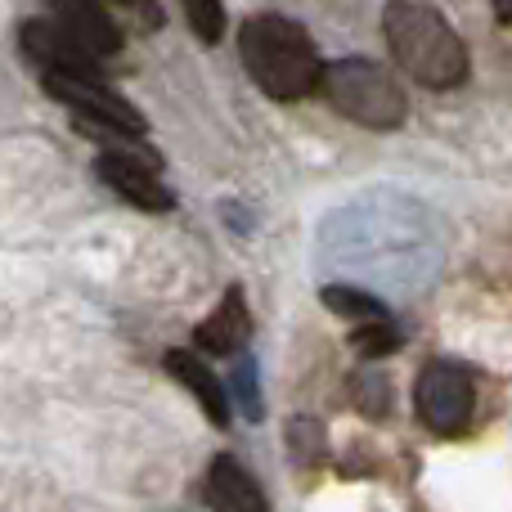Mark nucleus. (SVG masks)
I'll return each mask as SVG.
<instances>
[{
	"label": "nucleus",
	"instance_id": "f257e3e1",
	"mask_svg": "<svg viewBox=\"0 0 512 512\" xmlns=\"http://www.w3.org/2000/svg\"><path fill=\"white\" fill-rule=\"evenodd\" d=\"M243 68L256 86L279 104H297L310 90H319L324 59H319L310 32L288 14H256L239 27Z\"/></svg>",
	"mask_w": 512,
	"mask_h": 512
},
{
	"label": "nucleus",
	"instance_id": "f03ea898",
	"mask_svg": "<svg viewBox=\"0 0 512 512\" xmlns=\"http://www.w3.org/2000/svg\"><path fill=\"white\" fill-rule=\"evenodd\" d=\"M382 36H387V50L396 54V63L418 86L450 90L468 77V45L423 0H387Z\"/></svg>",
	"mask_w": 512,
	"mask_h": 512
},
{
	"label": "nucleus",
	"instance_id": "7ed1b4c3",
	"mask_svg": "<svg viewBox=\"0 0 512 512\" xmlns=\"http://www.w3.org/2000/svg\"><path fill=\"white\" fill-rule=\"evenodd\" d=\"M319 90H324V99L346 122L369 126V131H396L409 117V99H405V90H400V81L373 59L324 63Z\"/></svg>",
	"mask_w": 512,
	"mask_h": 512
},
{
	"label": "nucleus",
	"instance_id": "20e7f679",
	"mask_svg": "<svg viewBox=\"0 0 512 512\" xmlns=\"http://www.w3.org/2000/svg\"><path fill=\"white\" fill-rule=\"evenodd\" d=\"M41 81L86 131L126 135V140H140L144 135V117L113 86H104V77H41Z\"/></svg>",
	"mask_w": 512,
	"mask_h": 512
},
{
	"label": "nucleus",
	"instance_id": "39448f33",
	"mask_svg": "<svg viewBox=\"0 0 512 512\" xmlns=\"http://www.w3.org/2000/svg\"><path fill=\"white\" fill-rule=\"evenodd\" d=\"M414 405H418V418L427 423V432L463 436L472 423V409H477V391H472V378L459 364L436 360L418 373Z\"/></svg>",
	"mask_w": 512,
	"mask_h": 512
},
{
	"label": "nucleus",
	"instance_id": "423d86ee",
	"mask_svg": "<svg viewBox=\"0 0 512 512\" xmlns=\"http://www.w3.org/2000/svg\"><path fill=\"white\" fill-rule=\"evenodd\" d=\"M18 45L41 68V77H104L95 54L77 36L63 32L59 23H50V18H27L18 27Z\"/></svg>",
	"mask_w": 512,
	"mask_h": 512
},
{
	"label": "nucleus",
	"instance_id": "0eeeda50",
	"mask_svg": "<svg viewBox=\"0 0 512 512\" xmlns=\"http://www.w3.org/2000/svg\"><path fill=\"white\" fill-rule=\"evenodd\" d=\"M99 176H104V185L113 189L117 198H126V203L140 207V212H171V207H176L171 189L162 185V176L153 171V162L144 158V153L104 149L99 153Z\"/></svg>",
	"mask_w": 512,
	"mask_h": 512
},
{
	"label": "nucleus",
	"instance_id": "6e6552de",
	"mask_svg": "<svg viewBox=\"0 0 512 512\" xmlns=\"http://www.w3.org/2000/svg\"><path fill=\"white\" fill-rule=\"evenodd\" d=\"M45 9H50V23L77 36L95 59H108V54L122 50V27L113 23L104 0H45Z\"/></svg>",
	"mask_w": 512,
	"mask_h": 512
},
{
	"label": "nucleus",
	"instance_id": "1a4fd4ad",
	"mask_svg": "<svg viewBox=\"0 0 512 512\" xmlns=\"http://www.w3.org/2000/svg\"><path fill=\"white\" fill-rule=\"evenodd\" d=\"M252 337V319H248V301H243V288H230L221 297V306L198 324L194 346L203 355H239Z\"/></svg>",
	"mask_w": 512,
	"mask_h": 512
},
{
	"label": "nucleus",
	"instance_id": "9d476101",
	"mask_svg": "<svg viewBox=\"0 0 512 512\" xmlns=\"http://www.w3.org/2000/svg\"><path fill=\"white\" fill-rule=\"evenodd\" d=\"M207 504L212 512H270L256 477L230 454L212 459V468H207Z\"/></svg>",
	"mask_w": 512,
	"mask_h": 512
},
{
	"label": "nucleus",
	"instance_id": "9b49d317",
	"mask_svg": "<svg viewBox=\"0 0 512 512\" xmlns=\"http://www.w3.org/2000/svg\"><path fill=\"white\" fill-rule=\"evenodd\" d=\"M167 369L185 382L189 396L203 405V414L212 418L216 427H230V391H225L221 382H216V373L198 360V351H171L167 355Z\"/></svg>",
	"mask_w": 512,
	"mask_h": 512
},
{
	"label": "nucleus",
	"instance_id": "f8f14e48",
	"mask_svg": "<svg viewBox=\"0 0 512 512\" xmlns=\"http://www.w3.org/2000/svg\"><path fill=\"white\" fill-rule=\"evenodd\" d=\"M324 306L333 310V315L351 319V328L382 324V319H391V310L382 306L378 297H369V292L351 288V283H328V288H324Z\"/></svg>",
	"mask_w": 512,
	"mask_h": 512
},
{
	"label": "nucleus",
	"instance_id": "ddd939ff",
	"mask_svg": "<svg viewBox=\"0 0 512 512\" xmlns=\"http://www.w3.org/2000/svg\"><path fill=\"white\" fill-rule=\"evenodd\" d=\"M180 5H185L189 27H194V36L203 45H216L225 36V9H221V0H180Z\"/></svg>",
	"mask_w": 512,
	"mask_h": 512
},
{
	"label": "nucleus",
	"instance_id": "4468645a",
	"mask_svg": "<svg viewBox=\"0 0 512 512\" xmlns=\"http://www.w3.org/2000/svg\"><path fill=\"white\" fill-rule=\"evenodd\" d=\"M351 342H355L360 355L378 360V355H391L400 346V328L391 324V319H382V324H364V328H351Z\"/></svg>",
	"mask_w": 512,
	"mask_h": 512
},
{
	"label": "nucleus",
	"instance_id": "2eb2a0df",
	"mask_svg": "<svg viewBox=\"0 0 512 512\" xmlns=\"http://www.w3.org/2000/svg\"><path fill=\"white\" fill-rule=\"evenodd\" d=\"M234 396H239V405H243V414H248V418L261 414V400H256V373H252V360H243V364H239V382H234Z\"/></svg>",
	"mask_w": 512,
	"mask_h": 512
},
{
	"label": "nucleus",
	"instance_id": "dca6fc26",
	"mask_svg": "<svg viewBox=\"0 0 512 512\" xmlns=\"http://www.w3.org/2000/svg\"><path fill=\"white\" fill-rule=\"evenodd\" d=\"M117 5L135 9V14H144V23H158V5L153 0H117Z\"/></svg>",
	"mask_w": 512,
	"mask_h": 512
},
{
	"label": "nucleus",
	"instance_id": "f3484780",
	"mask_svg": "<svg viewBox=\"0 0 512 512\" xmlns=\"http://www.w3.org/2000/svg\"><path fill=\"white\" fill-rule=\"evenodd\" d=\"M490 5H495V14L504 18V23H512V0H490Z\"/></svg>",
	"mask_w": 512,
	"mask_h": 512
}]
</instances>
